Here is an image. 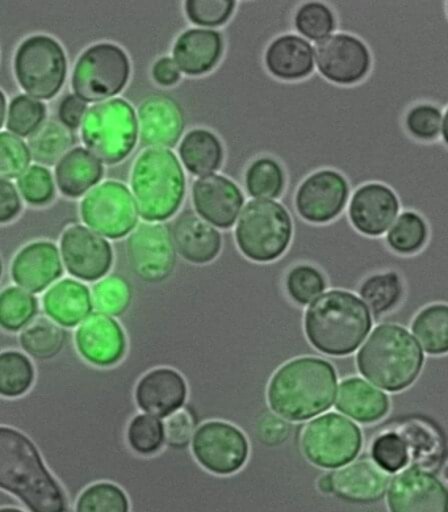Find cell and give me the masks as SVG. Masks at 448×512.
Returning <instances> with one entry per match:
<instances>
[{
  "instance_id": "18",
  "label": "cell",
  "mask_w": 448,
  "mask_h": 512,
  "mask_svg": "<svg viewBox=\"0 0 448 512\" xmlns=\"http://www.w3.org/2000/svg\"><path fill=\"white\" fill-rule=\"evenodd\" d=\"M389 512H448V489L433 473L409 468L389 485Z\"/></svg>"
},
{
  "instance_id": "24",
  "label": "cell",
  "mask_w": 448,
  "mask_h": 512,
  "mask_svg": "<svg viewBox=\"0 0 448 512\" xmlns=\"http://www.w3.org/2000/svg\"><path fill=\"white\" fill-rule=\"evenodd\" d=\"M265 64L272 77L280 81L303 82L316 73L314 45L299 35L286 33L269 45Z\"/></svg>"
},
{
  "instance_id": "9",
  "label": "cell",
  "mask_w": 448,
  "mask_h": 512,
  "mask_svg": "<svg viewBox=\"0 0 448 512\" xmlns=\"http://www.w3.org/2000/svg\"><path fill=\"white\" fill-rule=\"evenodd\" d=\"M129 77L131 62L127 53L115 44H96L78 58L71 87L83 102H100L120 94Z\"/></svg>"
},
{
  "instance_id": "47",
  "label": "cell",
  "mask_w": 448,
  "mask_h": 512,
  "mask_svg": "<svg viewBox=\"0 0 448 512\" xmlns=\"http://www.w3.org/2000/svg\"><path fill=\"white\" fill-rule=\"evenodd\" d=\"M371 457L384 472H400L409 463L408 444L395 432H387L379 435L372 443Z\"/></svg>"
},
{
  "instance_id": "43",
  "label": "cell",
  "mask_w": 448,
  "mask_h": 512,
  "mask_svg": "<svg viewBox=\"0 0 448 512\" xmlns=\"http://www.w3.org/2000/svg\"><path fill=\"white\" fill-rule=\"evenodd\" d=\"M37 313V301L32 293L20 287H8L0 295V325L7 331L24 329Z\"/></svg>"
},
{
  "instance_id": "21",
  "label": "cell",
  "mask_w": 448,
  "mask_h": 512,
  "mask_svg": "<svg viewBox=\"0 0 448 512\" xmlns=\"http://www.w3.org/2000/svg\"><path fill=\"white\" fill-rule=\"evenodd\" d=\"M187 383L173 368H156L141 377L136 386L137 406L145 414L167 418L182 409L187 400Z\"/></svg>"
},
{
  "instance_id": "7",
  "label": "cell",
  "mask_w": 448,
  "mask_h": 512,
  "mask_svg": "<svg viewBox=\"0 0 448 512\" xmlns=\"http://www.w3.org/2000/svg\"><path fill=\"white\" fill-rule=\"evenodd\" d=\"M137 132L135 109L119 98L89 108L81 127L86 148L106 165L123 162L132 153Z\"/></svg>"
},
{
  "instance_id": "33",
  "label": "cell",
  "mask_w": 448,
  "mask_h": 512,
  "mask_svg": "<svg viewBox=\"0 0 448 512\" xmlns=\"http://www.w3.org/2000/svg\"><path fill=\"white\" fill-rule=\"evenodd\" d=\"M430 239V226L420 213L403 211L385 234V246L393 254L413 256L425 250Z\"/></svg>"
},
{
  "instance_id": "39",
  "label": "cell",
  "mask_w": 448,
  "mask_h": 512,
  "mask_svg": "<svg viewBox=\"0 0 448 512\" xmlns=\"http://www.w3.org/2000/svg\"><path fill=\"white\" fill-rule=\"evenodd\" d=\"M35 381V367L19 351H3L0 355V394L16 398L27 393Z\"/></svg>"
},
{
  "instance_id": "12",
  "label": "cell",
  "mask_w": 448,
  "mask_h": 512,
  "mask_svg": "<svg viewBox=\"0 0 448 512\" xmlns=\"http://www.w3.org/2000/svg\"><path fill=\"white\" fill-rule=\"evenodd\" d=\"M83 222L96 234L120 239L138 222V209L125 184L108 180L87 193L81 203Z\"/></svg>"
},
{
  "instance_id": "2",
  "label": "cell",
  "mask_w": 448,
  "mask_h": 512,
  "mask_svg": "<svg viewBox=\"0 0 448 512\" xmlns=\"http://www.w3.org/2000/svg\"><path fill=\"white\" fill-rule=\"evenodd\" d=\"M337 372L328 360L297 358L282 365L271 377L267 401L272 413L290 422L309 421L332 407Z\"/></svg>"
},
{
  "instance_id": "19",
  "label": "cell",
  "mask_w": 448,
  "mask_h": 512,
  "mask_svg": "<svg viewBox=\"0 0 448 512\" xmlns=\"http://www.w3.org/2000/svg\"><path fill=\"white\" fill-rule=\"evenodd\" d=\"M75 346L87 363L96 367H111L124 358L127 338L115 318L94 313L75 331Z\"/></svg>"
},
{
  "instance_id": "38",
  "label": "cell",
  "mask_w": 448,
  "mask_h": 512,
  "mask_svg": "<svg viewBox=\"0 0 448 512\" xmlns=\"http://www.w3.org/2000/svg\"><path fill=\"white\" fill-rule=\"evenodd\" d=\"M286 187V170L274 158H259L247 169V192L257 200L279 199L286 191Z\"/></svg>"
},
{
  "instance_id": "25",
  "label": "cell",
  "mask_w": 448,
  "mask_h": 512,
  "mask_svg": "<svg viewBox=\"0 0 448 512\" xmlns=\"http://www.w3.org/2000/svg\"><path fill=\"white\" fill-rule=\"evenodd\" d=\"M171 235L177 253L194 264L211 263L219 256L223 247L221 234L192 211L180 214L174 221Z\"/></svg>"
},
{
  "instance_id": "55",
  "label": "cell",
  "mask_w": 448,
  "mask_h": 512,
  "mask_svg": "<svg viewBox=\"0 0 448 512\" xmlns=\"http://www.w3.org/2000/svg\"><path fill=\"white\" fill-rule=\"evenodd\" d=\"M154 81L163 87L177 85L180 79V69L174 60L169 57H163L153 66Z\"/></svg>"
},
{
  "instance_id": "8",
  "label": "cell",
  "mask_w": 448,
  "mask_h": 512,
  "mask_svg": "<svg viewBox=\"0 0 448 512\" xmlns=\"http://www.w3.org/2000/svg\"><path fill=\"white\" fill-rule=\"evenodd\" d=\"M14 69L20 87L32 98L53 99L68 75L65 50L49 36L28 37L15 54Z\"/></svg>"
},
{
  "instance_id": "34",
  "label": "cell",
  "mask_w": 448,
  "mask_h": 512,
  "mask_svg": "<svg viewBox=\"0 0 448 512\" xmlns=\"http://www.w3.org/2000/svg\"><path fill=\"white\" fill-rule=\"evenodd\" d=\"M293 27L299 36L316 45L338 32L337 15L328 2H304L293 15Z\"/></svg>"
},
{
  "instance_id": "50",
  "label": "cell",
  "mask_w": 448,
  "mask_h": 512,
  "mask_svg": "<svg viewBox=\"0 0 448 512\" xmlns=\"http://www.w3.org/2000/svg\"><path fill=\"white\" fill-rule=\"evenodd\" d=\"M233 0H187L186 15L191 23L200 27H220L233 15Z\"/></svg>"
},
{
  "instance_id": "51",
  "label": "cell",
  "mask_w": 448,
  "mask_h": 512,
  "mask_svg": "<svg viewBox=\"0 0 448 512\" xmlns=\"http://www.w3.org/2000/svg\"><path fill=\"white\" fill-rule=\"evenodd\" d=\"M165 442L171 448H186L195 435V419L190 411L180 409L166 418Z\"/></svg>"
},
{
  "instance_id": "35",
  "label": "cell",
  "mask_w": 448,
  "mask_h": 512,
  "mask_svg": "<svg viewBox=\"0 0 448 512\" xmlns=\"http://www.w3.org/2000/svg\"><path fill=\"white\" fill-rule=\"evenodd\" d=\"M412 331L426 354H448V305L426 306L412 322Z\"/></svg>"
},
{
  "instance_id": "59",
  "label": "cell",
  "mask_w": 448,
  "mask_h": 512,
  "mask_svg": "<svg viewBox=\"0 0 448 512\" xmlns=\"http://www.w3.org/2000/svg\"><path fill=\"white\" fill-rule=\"evenodd\" d=\"M0 512H24L23 510L16 509V507H2Z\"/></svg>"
},
{
  "instance_id": "36",
  "label": "cell",
  "mask_w": 448,
  "mask_h": 512,
  "mask_svg": "<svg viewBox=\"0 0 448 512\" xmlns=\"http://www.w3.org/2000/svg\"><path fill=\"white\" fill-rule=\"evenodd\" d=\"M74 141L69 128L50 120L28 138V148L33 161L52 166L69 153L68 150L73 146Z\"/></svg>"
},
{
  "instance_id": "45",
  "label": "cell",
  "mask_w": 448,
  "mask_h": 512,
  "mask_svg": "<svg viewBox=\"0 0 448 512\" xmlns=\"http://www.w3.org/2000/svg\"><path fill=\"white\" fill-rule=\"evenodd\" d=\"M46 107L29 95H19L12 99L8 108L7 129L15 136L31 137L43 125Z\"/></svg>"
},
{
  "instance_id": "42",
  "label": "cell",
  "mask_w": 448,
  "mask_h": 512,
  "mask_svg": "<svg viewBox=\"0 0 448 512\" xmlns=\"http://www.w3.org/2000/svg\"><path fill=\"white\" fill-rule=\"evenodd\" d=\"M443 109L433 103L413 104L405 111L404 128L413 140L431 144L442 138Z\"/></svg>"
},
{
  "instance_id": "26",
  "label": "cell",
  "mask_w": 448,
  "mask_h": 512,
  "mask_svg": "<svg viewBox=\"0 0 448 512\" xmlns=\"http://www.w3.org/2000/svg\"><path fill=\"white\" fill-rule=\"evenodd\" d=\"M223 52L221 33L212 29H188L175 41L173 56L180 71L199 77L215 69Z\"/></svg>"
},
{
  "instance_id": "30",
  "label": "cell",
  "mask_w": 448,
  "mask_h": 512,
  "mask_svg": "<svg viewBox=\"0 0 448 512\" xmlns=\"http://www.w3.org/2000/svg\"><path fill=\"white\" fill-rule=\"evenodd\" d=\"M104 169L89 150L74 148L56 166L57 186L62 195L77 199L102 180Z\"/></svg>"
},
{
  "instance_id": "1",
  "label": "cell",
  "mask_w": 448,
  "mask_h": 512,
  "mask_svg": "<svg viewBox=\"0 0 448 512\" xmlns=\"http://www.w3.org/2000/svg\"><path fill=\"white\" fill-rule=\"evenodd\" d=\"M0 488L29 512L69 511L68 498L32 440L15 428H0Z\"/></svg>"
},
{
  "instance_id": "16",
  "label": "cell",
  "mask_w": 448,
  "mask_h": 512,
  "mask_svg": "<svg viewBox=\"0 0 448 512\" xmlns=\"http://www.w3.org/2000/svg\"><path fill=\"white\" fill-rule=\"evenodd\" d=\"M403 212L399 196L383 183L363 184L353 191L347 217L359 234L368 238H381L395 224Z\"/></svg>"
},
{
  "instance_id": "57",
  "label": "cell",
  "mask_w": 448,
  "mask_h": 512,
  "mask_svg": "<svg viewBox=\"0 0 448 512\" xmlns=\"http://www.w3.org/2000/svg\"><path fill=\"white\" fill-rule=\"evenodd\" d=\"M445 115H443V127H442V142L445 144L448 148V106L446 107L445 111H443Z\"/></svg>"
},
{
  "instance_id": "23",
  "label": "cell",
  "mask_w": 448,
  "mask_h": 512,
  "mask_svg": "<svg viewBox=\"0 0 448 512\" xmlns=\"http://www.w3.org/2000/svg\"><path fill=\"white\" fill-rule=\"evenodd\" d=\"M62 263L52 242L29 243L16 254L11 266L12 280L29 293H41L61 278Z\"/></svg>"
},
{
  "instance_id": "31",
  "label": "cell",
  "mask_w": 448,
  "mask_h": 512,
  "mask_svg": "<svg viewBox=\"0 0 448 512\" xmlns=\"http://www.w3.org/2000/svg\"><path fill=\"white\" fill-rule=\"evenodd\" d=\"M179 157L191 174L212 175L223 165L224 148L216 134L205 129H194L183 138Z\"/></svg>"
},
{
  "instance_id": "54",
  "label": "cell",
  "mask_w": 448,
  "mask_h": 512,
  "mask_svg": "<svg viewBox=\"0 0 448 512\" xmlns=\"http://www.w3.org/2000/svg\"><path fill=\"white\" fill-rule=\"evenodd\" d=\"M22 212V201L14 184L8 180L0 182V222L7 224Z\"/></svg>"
},
{
  "instance_id": "61",
  "label": "cell",
  "mask_w": 448,
  "mask_h": 512,
  "mask_svg": "<svg viewBox=\"0 0 448 512\" xmlns=\"http://www.w3.org/2000/svg\"><path fill=\"white\" fill-rule=\"evenodd\" d=\"M66 512H71V511H66Z\"/></svg>"
},
{
  "instance_id": "15",
  "label": "cell",
  "mask_w": 448,
  "mask_h": 512,
  "mask_svg": "<svg viewBox=\"0 0 448 512\" xmlns=\"http://www.w3.org/2000/svg\"><path fill=\"white\" fill-rule=\"evenodd\" d=\"M129 266L145 283H162L173 274L177 249L165 225L142 224L127 241Z\"/></svg>"
},
{
  "instance_id": "11",
  "label": "cell",
  "mask_w": 448,
  "mask_h": 512,
  "mask_svg": "<svg viewBox=\"0 0 448 512\" xmlns=\"http://www.w3.org/2000/svg\"><path fill=\"white\" fill-rule=\"evenodd\" d=\"M353 190L341 172L322 169L301 180L293 195V207L301 220L311 225H328L349 207Z\"/></svg>"
},
{
  "instance_id": "28",
  "label": "cell",
  "mask_w": 448,
  "mask_h": 512,
  "mask_svg": "<svg viewBox=\"0 0 448 512\" xmlns=\"http://www.w3.org/2000/svg\"><path fill=\"white\" fill-rule=\"evenodd\" d=\"M338 411L359 423H375L387 417L391 409L389 397L359 377L343 380L336 402Z\"/></svg>"
},
{
  "instance_id": "58",
  "label": "cell",
  "mask_w": 448,
  "mask_h": 512,
  "mask_svg": "<svg viewBox=\"0 0 448 512\" xmlns=\"http://www.w3.org/2000/svg\"><path fill=\"white\" fill-rule=\"evenodd\" d=\"M441 478L443 484H445L446 488L448 489V459L445 461V464H443L441 469Z\"/></svg>"
},
{
  "instance_id": "40",
  "label": "cell",
  "mask_w": 448,
  "mask_h": 512,
  "mask_svg": "<svg viewBox=\"0 0 448 512\" xmlns=\"http://www.w3.org/2000/svg\"><path fill=\"white\" fill-rule=\"evenodd\" d=\"M75 512H131V501L119 485L100 481L79 494Z\"/></svg>"
},
{
  "instance_id": "13",
  "label": "cell",
  "mask_w": 448,
  "mask_h": 512,
  "mask_svg": "<svg viewBox=\"0 0 448 512\" xmlns=\"http://www.w3.org/2000/svg\"><path fill=\"white\" fill-rule=\"evenodd\" d=\"M192 453L205 470L216 476H232L249 459V440L232 423L209 421L196 428Z\"/></svg>"
},
{
  "instance_id": "4",
  "label": "cell",
  "mask_w": 448,
  "mask_h": 512,
  "mask_svg": "<svg viewBox=\"0 0 448 512\" xmlns=\"http://www.w3.org/2000/svg\"><path fill=\"white\" fill-rule=\"evenodd\" d=\"M424 362V351L413 335L392 323L376 327L357 356L363 377L393 393L409 388L420 376Z\"/></svg>"
},
{
  "instance_id": "49",
  "label": "cell",
  "mask_w": 448,
  "mask_h": 512,
  "mask_svg": "<svg viewBox=\"0 0 448 512\" xmlns=\"http://www.w3.org/2000/svg\"><path fill=\"white\" fill-rule=\"evenodd\" d=\"M18 187L24 200L35 207L52 203L56 195L52 172L43 166L29 167L18 179Z\"/></svg>"
},
{
  "instance_id": "6",
  "label": "cell",
  "mask_w": 448,
  "mask_h": 512,
  "mask_svg": "<svg viewBox=\"0 0 448 512\" xmlns=\"http://www.w3.org/2000/svg\"><path fill=\"white\" fill-rule=\"evenodd\" d=\"M295 237L290 211L275 200H253L242 211L236 228L238 249L247 259L271 263L282 258Z\"/></svg>"
},
{
  "instance_id": "14",
  "label": "cell",
  "mask_w": 448,
  "mask_h": 512,
  "mask_svg": "<svg viewBox=\"0 0 448 512\" xmlns=\"http://www.w3.org/2000/svg\"><path fill=\"white\" fill-rule=\"evenodd\" d=\"M316 70L325 81L341 87L357 86L371 74L372 53L358 36L337 32L314 45Z\"/></svg>"
},
{
  "instance_id": "37",
  "label": "cell",
  "mask_w": 448,
  "mask_h": 512,
  "mask_svg": "<svg viewBox=\"0 0 448 512\" xmlns=\"http://www.w3.org/2000/svg\"><path fill=\"white\" fill-rule=\"evenodd\" d=\"M65 338L64 330L58 323L39 317L24 327L19 341L32 358L48 360L60 354L65 346Z\"/></svg>"
},
{
  "instance_id": "53",
  "label": "cell",
  "mask_w": 448,
  "mask_h": 512,
  "mask_svg": "<svg viewBox=\"0 0 448 512\" xmlns=\"http://www.w3.org/2000/svg\"><path fill=\"white\" fill-rule=\"evenodd\" d=\"M89 111L86 103L79 99L77 95H66L58 107V117L61 123L69 129H77L82 127L83 119Z\"/></svg>"
},
{
  "instance_id": "56",
  "label": "cell",
  "mask_w": 448,
  "mask_h": 512,
  "mask_svg": "<svg viewBox=\"0 0 448 512\" xmlns=\"http://www.w3.org/2000/svg\"><path fill=\"white\" fill-rule=\"evenodd\" d=\"M318 490L324 494H332L334 493V478L333 473L325 474L322 476L320 480L317 482Z\"/></svg>"
},
{
  "instance_id": "20",
  "label": "cell",
  "mask_w": 448,
  "mask_h": 512,
  "mask_svg": "<svg viewBox=\"0 0 448 512\" xmlns=\"http://www.w3.org/2000/svg\"><path fill=\"white\" fill-rule=\"evenodd\" d=\"M192 201L204 221L216 228L229 229L236 224L245 197L232 180L223 175H208L194 183Z\"/></svg>"
},
{
  "instance_id": "22",
  "label": "cell",
  "mask_w": 448,
  "mask_h": 512,
  "mask_svg": "<svg viewBox=\"0 0 448 512\" xmlns=\"http://www.w3.org/2000/svg\"><path fill=\"white\" fill-rule=\"evenodd\" d=\"M142 144L152 148H174L182 137L184 115L174 99L150 96L138 108Z\"/></svg>"
},
{
  "instance_id": "29",
  "label": "cell",
  "mask_w": 448,
  "mask_h": 512,
  "mask_svg": "<svg viewBox=\"0 0 448 512\" xmlns=\"http://www.w3.org/2000/svg\"><path fill=\"white\" fill-rule=\"evenodd\" d=\"M92 305L90 289L73 279L58 281L43 299L46 316L62 327H74L85 321Z\"/></svg>"
},
{
  "instance_id": "27",
  "label": "cell",
  "mask_w": 448,
  "mask_h": 512,
  "mask_svg": "<svg viewBox=\"0 0 448 512\" xmlns=\"http://www.w3.org/2000/svg\"><path fill=\"white\" fill-rule=\"evenodd\" d=\"M334 494L353 503L380 501L389 489V476L370 460H359L333 473Z\"/></svg>"
},
{
  "instance_id": "46",
  "label": "cell",
  "mask_w": 448,
  "mask_h": 512,
  "mask_svg": "<svg viewBox=\"0 0 448 512\" xmlns=\"http://www.w3.org/2000/svg\"><path fill=\"white\" fill-rule=\"evenodd\" d=\"M129 447L141 456H153L165 442V425L149 414L136 415L127 431Z\"/></svg>"
},
{
  "instance_id": "10",
  "label": "cell",
  "mask_w": 448,
  "mask_h": 512,
  "mask_svg": "<svg viewBox=\"0 0 448 512\" xmlns=\"http://www.w3.org/2000/svg\"><path fill=\"white\" fill-rule=\"evenodd\" d=\"M363 446L358 425L341 414L321 415L305 426L301 449L318 468L338 469L357 459Z\"/></svg>"
},
{
  "instance_id": "60",
  "label": "cell",
  "mask_w": 448,
  "mask_h": 512,
  "mask_svg": "<svg viewBox=\"0 0 448 512\" xmlns=\"http://www.w3.org/2000/svg\"><path fill=\"white\" fill-rule=\"evenodd\" d=\"M446 10H447V16H448V0H446Z\"/></svg>"
},
{
  "instance_id": "5",
  "label": "cell",
  "mask_w": 448,
  "mask_h": 512,
  "mask_svg": "<svg viewBox=\"0 0 448 512\" xmlns=\"http://www.w3.org/2000/svg\"><path fill=\"white\" fill-rule=\"evenodd\" d=\"M138 213L148 222L166 221L178 212L186 193V176L169 149L142 151L131 175Z\"/></svg>"
},
{
  "instance_id": "44",
  "label": "cell",
  "mask_w": 448,
  "mask_h": 512,
  "mask_svg": "<svg viewBox=\"0 0 448 512\" xmlns=\"http://www.w3.org/2000/svg\"><path fill=\"white\" fill-rule=\"evenodd\" d=\"M131 301V285L119 275L99 280L92 288V304L99 313L107 316H123L131 305Z\"/></svg>"
},
{
  "instance_id": "52",
  "label": "cell",
  "mask_w": 448,
  "mask_h": 512,
  "mask_svg": "<svg viewBox=\"0 0 448 512\" xmlns=\"http://www.w3.org/2000/svg\"><path fill=\"white\" fill-rule=\"evenodd\" d=\"M255 431L259 442L267 447H279L290 438L291 427L278 414L263 413L257 418Z\"/></svg>"
},
{
  "instance_id": "32",
  "label": "cell",
  "mask_w": 448,
  "mask_h": 512,
  "mask_svg": "<svg viewBox=\"0 0 448 512\" xmlns=\"http://www.w3.org/2000/svg\"><path fill=\"white\" fill-rule=\"evenodd\" d=\"M403 276L395 270L374 272L359 284V297L375 316L392 312L405 296Z\"/></svg>"
},
{
  "instance_id": "17",
  "label": "cell",
  "mask_w": 448,
  "mask_h": 512,
  "mask_svg": "<svg viewBox=\"0 0 448 512\" xmlns=\"http://www.w3.org/2000/svg\"><path fill=\"white\" fill-rule=\"evenodd\" d=\"M66 270L83 281H98L110 272L113 251L110 242L82 225L70 226L61 237Z\"/></svg>"
},
{
  "instance_id": "48",
  "label": "cell",
  "mask_w": 448,
  "mask_h": 512,
  "mask_svg": "<svg viewBox=\"0 0 448 512\" xmlns=\"http://www.w3.org/2000/svg\"><path fill=\"white\" fill-rule=\"evenodd\" d=\"M32 155L22 138L0 133V175L2 180L20 178L29 169Z\"/></svg>"
},
{
  "instance_id": "41",
  "label": "cell",
  "mask_w": 448,
  "mask_h": 512,
  "mask_svg": "<svg viewBox=\"0 0 448 512\" xmlns=\"http://www.w3.org/2000/svg\"><path fill=\"white\" fill-rule=\"evenodd\" d=\"M328 278L313 264H296L286 276V291L297 305H311L324 295Z\"/></svg>"
},
{
  "instance_id": "3",
  "label": "cell",
  "mask_w": 448,
  "mask_h": 512,
  "mask_svg": "<svg viewBox=\"0 0 448 512\" xmlns=\"http://www.w3.org/2000/svg\"><path fill=\"white\" fill-rule=\"evenodd\" d=\"M304 329L309 343L322 354L351 355L370 334L371 310L355 293L332 289L309 305Z\"/></svg>"
}]
</instances>
